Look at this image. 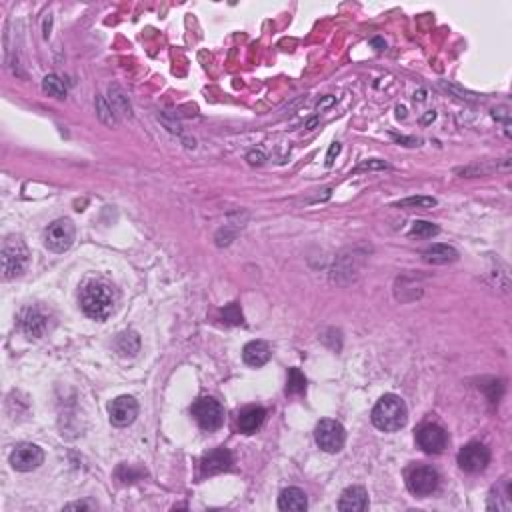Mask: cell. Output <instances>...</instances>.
<instances>
[{"mask_svg":"<svg viewBox=\"0 0 512 512\" xmlns=\"http://www.w3.org/2000/svg\"><path fill=\"white\" fill-rule=\"evenodd\" d=\"M116 306V292L106 280L92 278L81 291V308L92 320H106L114 312Z\"/></svg>","mask_w":512,"mask_h":512,"instance_id":"1","label":"cell"},{"mask_svg":"<svg viewBox=\"0 0 512 512\" xmlns=\"http://www.w3.org/2000/svg\"><path fill=\"white\" fill-rule=\"evenodd\" d=\"M371 420L374 427L382 432H399L406 427V420H408L406 402L402 401L399 394H385L374 404Z\"/></svg>","mask_w":512,"mask_h":512,"instance_id":"2","label":"cell"},{"mask_svg":"<svg viewBox=\"0 0 512 512\" xmlns=\"http://www.w3.org/2000/svg\"><path fill=\"white\" fill-rule=\"evenodd\" d=\"M28 264V250L25 247V242L20 238H6L4 244H2V272L6 280H13L18 278L25 270H27Z\"/></svg>","mask_w":512,"mask_h":512,"instance_id":"3","label":"cell"},{"mask_svg":"<svg viewBox=\"0 0 512 512\" xmlns=\"http://www.w3.org/2000/svg\"><path fill=\"white\" fill-rule=\"evenodd\" d=\"M314 438H317L320 450H324L328 455H336V452L343 450V446L346 443L345 427L338 420L324 418V420H320L317 429H314Z\"/></svg>","mask_w":512,"mask_h":512,"instance_id":"4","label":"cell"},{"mask_svg":"<svg viewBox=\"0 0 512 512\" xmlns=\"http://www.w3.org/2000/svg\"><path fill=\"white\" fill-rule=\"evenodd\" d=\"M76 236V228L70 219H58L53 224H48L46 233H44V247L55 252V254H62L72 247Z\"/></svg>","mask_w":512,"mask_h":512,"instance_id":"5","label":"cell"},{"mask_svg":"<svg viewBox=\"0 0 512 512\" xmlns=\"http://www.w3.org/2000/svg\"><path fill=\"white\" fill-rule=\"evenodd\" d=\"M193 416L196 418L198 427L207 432H214L224 422V410L221 402L214 401L212 396H202L193 404Z\"/></svg>","mask_w":512,"mask_h":512,"instance_id":"6","label":"cell"},{"mask_svg":"<svg viewBox=\"0 0 512 512\" xmlns=\"http://www.w3.org/2000/svg\"><path fill=\"white\" fill-rule=\"evenodd\" d=\"M441 483L438 472L432 466H415L406 474V486L416 497H429L432 494Z\"/></svg>","mask_w":512,"mask_h":512,"instance_id":"7","label":"cell"},{"mask_svg":"<svg viewBox=\"0 0 512 512\" xmlns=\"http://www.w3.org/2000/svg\"><path fill=\"white\" fill-rule=\"evenodd\" d=\"M488 462H490V450L480 443H469L458 452V466L469 474L483 472L488 466Z\"/></svg>","mask_w":512,"mask_h":512,"instance_id":"8","label":"cell"},{"mask_svg":"<svg viewBox=\"0 0 512 512\" xmlns=\"http://www.w3.org/2000/svg\"><path fill=\"white\" fill-rule=\"evenodd\" d=\"M416 444L422 448L427 455H441L444 448L448 446V434L443 427L438 424H422L416 430Z\"/></svg>","mask_w":512,"mask_h":512,"instance_id":"9","label":"cell"},{"mask_svg":"<svg viewBox=\"0 0 512 512\" xmlns=\"http://www.w3.org/2000/svg\"><path fill=\"white\" fill-rule=\"evenodd\" d=\"M42 462H44V452L41 446L32 443L18 444L11 452V466L18 472L36 471Z\"/></svg>","mask_w":512,"mask_h":512,"instance_id":"10","label":"cell"},{"mask_svg":"<svg viewBox=\"0 0 512 512\" xmlns=\"http://www.w3.org/2000/svg\"><path fill=\"white\" fill-rule=\"evenodd\" d=\"M109 416L114 427H130L139 416V402L132 396H118L109 404Z\"/></svg>","mask_w":512,"mask_h":512,"instance_id":"11","label":"cell"},{"mask_svg":"<svg viewBox=\"0 0 512 512\" xmlns=\"http://www.w3.org/2000/svg\"><path fill=\"white\" fill-rule=\"evenodd\" d=\"M233 469V455L228 448H214L208 455H205L200 462V471L205 476H214Z\"/></svg>","mask_w":512,"mask_h":512,"instance_id":"12","label":"cell"},{"mask_svg":"<svg viewBox=\"0 0 512 512\" xmlns=\"http://www.w3.org/2000/svg\"><path fill=\"white\" fill-rule=\"evenodd\" d=\"M20 328L25 331L28 338H41L42 334L46 333V328H48V320L39 308L28 306L20 314Z\"/></svg>","mask_w":512,"mask_h":512,"instance_id":"13","label":"cell"},{"mask_svg":"<svg viewBox=\"0 0 512 512\" xmlns=\"http://www.w3.org/2000/svg\"><path fill=\"white\" fill-rule=\"evenodd\" d=\"M340 512H364L368 511V494L362 486H348L338 499Z\"/></svg>","mask_w":512,"mask_h":512,"instance_id":"14","label":"cell"},{"mask_svg":"<svg viewBox=\"0 0 512 512\" xmlns=\"http://www.w3.org/2000/svg\"><path fill=\"white\" fill-rule=\"evenodd\" d=\"M278 508L280 511H294V512H305L308 508V499H306L305 490L291 486V488H284L278 497Z\"/></svg>","mask_w":512,"mask_h":512,"instance_id":"15","label":"cell"},{"mask_svg":"<svg viewBox=\"0 0 512 512\" xmlns=\"http://www.w3.org/2000/svg\"><path fill=\"white\" fill-rule=\"evenodd\" d=\"M422 261L427 264H434V266L457 263L458 250L455 247H450V244H432L430 249L422 252Z\"/></svg>","mask_w":512,"mask_h":512,"instance_id":"16","label":"cell"},{"mask_svg":"<svg viewBox=\"0 0 512 512\" xmlns=\"http://www.w3.org/2000/svg\"><path fill=\"white\" fill-rule=\"evenodd\" d=\"M270 354H272L270 352V346L266 345L264 340H252V343H249V345L242 348V359L252 368L264 366L270 360Z\"/></svg>","mask_w":512,"mask_h":512,"instance_id":"17","label":"cell"},{"mask_svg":"<svg viewBox=\"0 0 512 512\" xmlns=\"http://www.w3.org/2000/svg\"><path fill=\"white\" fill-rule=\"evenodd\" d=\"M264 418H266V410L263 406H250L238 416V429L244 434H252L263 427Z\"/></svg>","mask_w":512,"mask_h":512,"instance_id":"18","label":"cell"},{"mask_svg":"<svg viewBox=\"0 0 512 512\" xmlns=\"http://www.w3.org/2000/svg\"><path fill=\"white\" fill-rule=\"evenodd\" d=\"M114 346H116L118 354H123V357H134V354H137V352L140 350L139 334L132 333V331L118 334V338H116V345H114Z\"/></svg>","mask_w":512,"mask_h":512,"instance_id":"19","label":"cell"},{"mask_svg":"<svg viewBox=\"0 0 512 512\" xmlns=\"http://www.w3.org/2000/svg\"><path fill=\"white\" fill-rule=\"evenodd\" d=\"M109 95H111V106L114 109V112H120L125 116H130V102H128V97L125 95V90L118 86V84H111L109 86Z\"/></svg>","mask_w":512,"mask_h":512,"instance_id":"20","label":"cell"},{"mask_svg":"<svg viewBox=\"0 0 512 512\" xmlns=\"http://www.w3.org/2000/svg\"><path fill=\"white\" fill-rule=\"evenodd\" d=\"M42 90L48 95V97H55V98H64L67 97V86L64 83L56 76V74H48V76H44V81H42Z\"/></svg>","mask_w":512,"mask_h":512,"instance_id":"21","label":"cell"},{"mask_svg":"<svg viewBox=\"0 0 512 512\" xmlns=\"http://www.w3.org/2000/svg\"><path fill=\"white\" fill-rule=\"evenodd\" d=\"M306 390V378L300 373V368H291L289 371V380H286V394H303Z\"/></svg>","mask_w":512,"mask_h":512,"instance_id":"22","label":"cell"},{"mask_svg":"<svg viewBox=\"0 0 512 512\" xmlns=\"http://www.w3.org/2000/svg\"><path fill=\"white\" fill-rule=\"evenodd\" d=\"M438 233H441V228L436 224L427 221H415L413 226H410V233L408 235L416 236V238H432V236H436Z\"/></svg>","mask_w":512,"mask_h":512,"instance_id":"23","label":"cell"},{"mask_svg":"<svg viewBox=\"0 0 512 512\" xmlns=\"http://www.w3.org/2000/svg\"><path fill=\"white\" fill-rule=\"evenodd\" d=\"M399 208H422V210H429V208L436 207V198L432 196H410V198H404L401 202H396Z\"/></svg>","mask_w":512,"mask_h":512,"instance_id":"24","label":"cell"},{"mask_svg":"<svg viewBox=\"0 0 512 512\" xmlns=\"http://www.w3.org/2000/svg\"><path fill=\"white\" fill-rule=\"evenodd\" d=\"M97 112H98V118H100L104 125H109V126L118 125V118L114 116V109H112L111 104L104 100V97H97Z\"/></svg>","mask_w":512,"mask_h":512,"instance_id":"25","label":"cell"},{"mask_svg":"<svg viewBox=\"0 0 512 512\" xmlns=\"http://www.w3.org/2000/svg\"><path fill=\"white\" fill-rule=\"evenodd\" d=\"M222 320L226 324H242V312H240V308H238L236 303L228 305L222 310Z\"/></svg>","mask_w":512,"mask_h":512,"instance_id":"26","label":"cell"},{"mask_svg":"<svg viewBox=\"0 0 512 512\" xmlns=\"http://www.w3.org/2000/svg\"><path fill=\"white\" fill-rule=\"evenodd\" d=\"M249 162L250 165H263L264 160H266V156H264L263 151H252V153H249Z\"/></svg>","mask_w":512,"mask_h":512,"instance_id":"27","label":"cell"},{"mask_svg":"<svg viewBox=\"0 0 512 512\" xmlns=\"http://www.w3.org/2000/svg\"><path fill=\"white\" fill-rule=\"evenodd\" d=\"M340 153V144L338 142H334L333 146H331V151H328V156H326V167H333L334 165V156Z\"/></svg>","mask_w":512,"mask_h":512,"instance_id":"28","label":"cell"},{"mask_svg":"<svg viewBox=\"0 0 512 512\" xmlns=\"http://www.w3.org/2000/svg\"><path fill=\"white\" fill-rule=\"evenodd\" d=\"M86 508H90L86 502H72V504L64 506V511H86Z\"/></svg>","mask_w":512,"mask_h":512,"instance_id":"29","label":"cell"},{"mask_svg":"<svg viewBox=\"0 0 512 512\" xmlns=\"http://www.w3.org/2000/svg\"><path fill=\"white\" fill-rule=\"evenodd\" d=\"M360 168H388L385 160H373V162H364Z\"/></svg>","mask_w":512,"mask_h":512,"instance_id":"30","label":"cell"},{"mask_svg":"<svg viewBox=\"0 0 512 512\" xmlns=\"http://www.w3.org/2000/svg\"><path fill=\"white\" fill-rule=\"evenodd\" d=\"M334 100H336V98H334V97H326V98H324L322 102H319V111H324L326 106H331V104H333Z\"/></svg>","mask_w":512,"mask_h":512,"instance_id":"31","label":"cell"},{"mask_svg":"<svg viewBox=\"0 0 512 512\" xmlns=\"http://www.w3.org/2000/svg\"><path fill=\"white\" fill-rule=\"evenodd\" d=\"M396 112H399V118H401V116H402V118L406 116V109H404V106H399V109H396Z\"/></svg>","mask_w":512,"mask_h":512,"instance_id":"32","label":"cell"},{"mask_svg":"<svg viewBox=\"0 0 512 512\" xmlns=\"http://www.w3.org/2000/svg\"><path fill=\"white\" fill-rule=\"evenodd\" d=\"M317 123H319L317 118H312V120H308V125H306V128H314V126H317Z\"/></svg>","mask_w":512,"mask_h":512,"instance_id":"33","label":"cell"}]
</instances>
